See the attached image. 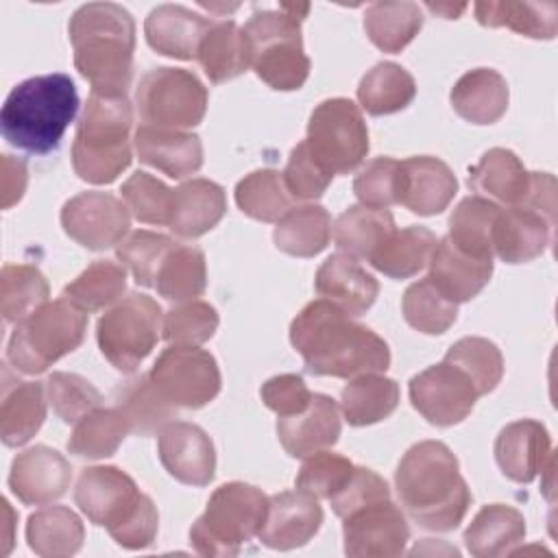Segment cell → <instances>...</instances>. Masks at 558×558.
<instances>
[{"mask_svg":"<svg viewBox=\"0 0 558 558\" xmlns=\"http://www.w3.org/2000/svg\"><path fill=\"white\" fill-rule=\"evenodd\" d=\"M469 187L493 203L521 205L530 190V172L508 148H490L469 170Z\"/></svg>","mask_w":558,"mask_h":558,"instance_id":"f546056e","label":"cell"},{"mask_svg":"<svg viewBox=\"0 0 558 558\" xmlns=\"http://www.w3.org/2000/svg\"><path fill=\"white\" fill-rule=\"evenodd\" d=\"M85 331L87 314L81 307L63 296L46 301L15 325L7 344V360L20 373H44L57 360L76 351Z\"/></svg>","mask_w":558,"mask_h":558,"instance_id":"9c48e42d","label":"cell"},{"mask_svg":"<svg viewBox=\"0 0 558 558\" xmlns=\"http://www.w3.org/2000/svg\"><path fill=\"white\" fill-rule=\"evenodd\" d=\"M353 192L360 205L388 209L390 205H399L401 194V161L392 157H375L371 159L355 177Z\"/></svg>","mask_w":558,"mask_h":558,"instance_id":"6f0895ef","label":"cell"},{"mask_svg":"<svg viewBox=\"0 0 558 558\" xmlns=\"http://www.w3.org/2000/svg\"><path fill=\"white\" fill-rule=\"evenodd\" d=\"M475 20L482 26H506L519 35L532 39H554L558 31V4L556 2H514V0H488L473 4Z\"/></svg>","mask_w":558,"mask_h":558,"instance_id":"e575fe53","label":"cell"},{"mask_svg":"<svg viewBox=\"0 0 558 558\" xmlns=\"http://www.w3.org/2000/svg\"><path fill=\"white\" fill-rule=\"evenodd\" d=\"M113 408L124 416L131 434L153 436L177 418L172 405L153 384L150 375H137L113 390Z\"/></svg>","mask_w":558,"mask_h":558,"instance_id":"1f68e13d","label":"cell"},{"mask_svg":"<svg viewBox=\"0 0 558 558\" xmlns=\"http://www.w3.org/2000/svg\"><path fill=\"white\" fill-rule=\"evenodd\" d=\"M423 28V13L416 2H373L364 13L368 39L384 52H401Z\"/></svg>","mask_w":558,"mask_h":558,"instance_id":"b9f144b4","label":"cell"},{"mask_svg":"<svg viewBox=\"0 0 558 558\" xmlns=\"http://www.w3.org/2000/svg\"><path fill=\"white\" fill-rule=\"evenodd\" d=\"M196 59L211 83H225L240 76L251 68V48L244 28L233 20L214 22L198 46Z\"/></svg>","mask_w":558,"mask_h":558,"instance_id":"d590c367","label":"cell"},{"mask_svg":"<svg viewBox=\"0 0 558 558\" xmlns=\"http://www.w3.org/2000/svg\"><path fill=\"white\" fill-rule=\"evenodd\" d=\"M133 109L126 94L89 92L72 142L74 172L94 185L116 181L133 159Z\"/></svg>","mask_w":558,"mask_h":558,"instance_id":"8992f818","label":"cell"},{"mask_svg":"<svg viewBox=\"0 0 558 558\" xmlns=\"http://www.w3.org/2000/svg\"><path fill=\"white\" fill-rule=\"evenodd\" d=\"M340 408L327 395H312L310 405L292 416L277 418V436L292 458H307L333 447L340 438Z\"/></svg>","mask_w":558,"mask_h":558,"instance_id":"603a6c76","label":"cell"},{"mask_svg":"<svg viewBox=\"0 0 558 558\" xmlns=\"http://www.w3.org/2000/svg\"><path fill=\"white\" fill-rule=\"evenodd\" d=\"M235 205L248 218L279 222L292 209V196L286 190L283 174L275 168L248 172L235 185Z\"/></svg>","mask_w":558,"mask_h":558,"instance_id":"f6af8a7d","label":"cell"},{"mask_svg":"<svg viewBox=\"0 0 558 558\" xmlns=\"http://www.w3.org/2000/svg\"><path fill=\"white\" fill-rule=\"evenodd\" d=\"M381 499H390V488L386 480L366 466H355L349 482L329 501L333 512L344 519L349 512Z\"/></svg>","mask_w":558,"mask_h":558,"instance_id":"91938a15","label":"cell"},{"mask_svg":"<svg viewBox=\"0 0 558 558\" xmlns=\"http://www.w3.org/2000/svg\"><path fill=\"white\" fill-rule=\"evenodd\" d=\"M399 405V384L379 373L353 377L340 392V410L349 425L364 427L388 418Z\"/></svg>","mask_w":558,"mask_h":558,"instance_id":"8d00e7d4","label":"cell"},{"mask_svg":"<svg viewBox=\"0 0 558 558\" xmlns=\"http://www.w3.org/2000/svg\"><path fill=\"white\" fill-rule=\"evenodd\" d=\"M473 381L477 395H488L504 377V357L495 342L480 336H464L453 342L445 355Z\"/></svg>","mask_w":558,"mask_h":558,"instance_id":"f907efd6","label":"cell"},{"mask_svg":"<svg viewBox=\"0 0 558 558\" xmlns=\"http://www.w3.org/2000/svg\"><path fill=\"white\" fill-rule=\"evenodd\" d=\"M323 508L318 499L301 488L268 497V512L257 534L262 545L279 551L307 545L320 530Z\"/></svg>","mask_w":558,"mask_h":558,"instance_id":"d6986e66","label":"cell"},{"mask_svg":"<svg viewBox=\"0 0 558 558\" xmlns=\"http://www.w3.org/2000/svg\"><path fill=\"white\" fill-rule=\"evenodd\" d=\"M355 464L333 451H316L305 458L294 486L314 495L316 499H331L351 477Z\"/></svg>","mask_w":558,"mask_h":558,"instance_id":"9f6ffc18","label":"cell"},{"mask_svg":"<svg viewBox=\"0 0 558 558\" xmlns=\"http://www.w3.org/2000/svg\"><path fill=\"white\" fill-rule=\"evenodd\" d=\"M412 408L432 425L449 427L462 423L475 408L477 390L456 364L442 360L410 379Z\"/></svg>","mask_w":558,"mask_h":558,"instance_id":"5bb4252c","label":"cell"},{"mask_svg":"<svg viewBox=\"0 0 558 558\" xmlns=\"http://www.w3.org/2000/svg\"><path fill=\"white\" fill-rule=\"evenodd\" d=\"M126 434L131 429L116 408H96L74 423L68 451L83 460H102L118 451Z\"/></svg>","mask_w":558,"mask_h":558,"instance_id":"ee69618b","label":"cell"},{"mask_svg":"<svg viewBox=\"0 0 558 558\" xmlns=\"http://www.w3.org/2000/svg\"><path fill=\"white\" fill-rule=\"evenodd\" d=\"M218 312L207 301H185L170 307L163 316V340L179 347H198L218 329Z\"/></svg>","mask_w":558,"mask_h":558,"instance_id":"f5cc1de1","label":"cell"},{"mask_svg":"<svg viewBox=\"0 0 558 558\" xmlns=\"http://www.w3.org/2000/svg\"><path fill=\"white\" fill-rule=\"evenodd\" d=\"M76 111L78 94L68 74L31 76L9 92L0 109L2 137L31 155H48L59 148Z\"/></svg>","mask_w":558,"mask_h":558,"instance_id":"277c9868","label":"cell"},{"mask_svg":"<svg viewBox=\"0 0 558 558\" xmlns=\"http://www.w3.org/2000/svg\"><path fill=\"white\" fill-rule=\"evenodd\" d=\"M259 395L264 405L272 410L277 416H292L303 412L310 405L314 392H310L301 375L283 373L266 379L262 384Z\"/></svg>","mask_w":558,"mask_h":558,"instance_id":"94428289","label":"cell"},{"mask_svg":"<svg viewBox=\"0 0 558 558\" xmlns=\"http://www.w3.org/2000/svg\"><path fill=\"white\" fill-rule=\"evenodd\" d=\"M305 142L329 172H353L368 153V129L360 107L349 98L318 102L310 116Z\"/></svg>","mask_w":558,"mask_h":558,"instance_id":"7c38bea8","label":"cell"},{"mask_svg":"<svg viewBox=\"0 0 558 558\" xmlns=\"http://www.w3.org/2000/svg\"><path fill=\"white\" fill-rule=\"evenodd\" d=\"M499 211V205L484 196H466L462 198L449 216V233L447 240L469 253L473 257L493 259V222Z\"/></svg>","mask_w":558,"mask_h":558,"instance_id":"7bdbcfd3","label":"cell"},{"mask_svg":"<svg viewBox=\"0 0 558 558\" xmlns=\"http://www.w3.org/2000/svg\"><path fill=\"white\" fill-rule=\"evenodd\" d=\"M314 286L323 299L351 316H362L379 294L377 279L355 257L344 253H333L318 266Z\"/></svg>","mask_w":558,"mask_h":558,"instance_id":"484cf974","label":"cell"},{"mask_svg":"<svg viewBox=\"0 0 558 558\" xmlns=\"http://www.w3.org/2000/svg\"><path fill=\"white\" fill-rule=\"evenodd\" d=\"M44 384L48 403L63 423H78L85 414L100 408L102 403L98 388L76 373L57 371L48 375Z\"/></svg>","mask_w":558,"mask_h":558,"instance_id":"db71d44e","label":"cell"},{"mask_svg":"<svg viewBox=\"0 0 558 558\" xmlns=\"http://www.w3.org/2000/svg\"><path fill=\"white\" fill-rule=\"evenodd\" d=\"M161 305L140 292H129L109 307L98 325L96 340L105 360L120 373H135L157 347Z\"/></svg>","mask_w":558,"mask_h":558,"instance_id":"30bf717a","label":"cell"},{"mask_svg":"<svg viewBox=\"0 0 558 558\" xmlns=\"http://www.w3.org/2000/svg\"><path fill=\"white\" fill-rule=\"evenodd\" d=\"M74 68L94 92L126 94L133 78L135 22L116 2L81 4L68 24Z\"/></svg>","mask_w":558,"mask_h":558,"instance_id":"3957f363","label":"cell"},{"mask_svg":"<svg viewBox=\"0 0 558 558\" xmlns=\"http://www.w3.org/2000/svg\"><path fill=\"white\" fill-rule=\"evenodd\" d=\"M495 460L508 480L517 484L534 482L538 473H545L554 466V451L547 427L532 418L508 423L497 434Z\"/></svg>","mask_w":558,"mask_h":558,"instance_id":"ffe728a7","label":"cell"},{"mask_svg":"<svg viewBox=\"0 0 558 558\" xmlns=\"http://www.w3.org/2000/svg\"><path fill=\"white\" fill-rule=\"evenodd\" d=\"M554 225V220L525 205L499 207L490 233L493 253L506 264L532 262L551 244Z\"/></svg>","mask_w":558,"mask_h":558,"instance_id":"44dd1931","label":"cell"},{"mask_svg":"<svg viewBox=\"0 0 558 558\" xmlns=\"http://www.w3.org/2000/svg\"><path fill=\"white\" fill-rule=\"evenodd\" d=\"M207 87L183 68L159 65L148 70L135 89V107L144 124L185 131L207 113Z\"/></svg>","mask_w":558,"mask_h":558,"instance_id":"8fae6325","label":"cell"},{"mask_svg":"<svg viewBox=\"0 0 558 558\" xmlns=\"http://www.w3.org/2000/svg\"><path fill=\"white\" fill-rule=\"evenodd\" d=\"M458 192L453 170L438 157L416 155L401 161L399 205L418 216H436L449 207Z\"/></svg>","mask_w":558,"mask_h":558,"instance_id":"7402d4cb","label":"cell"},{"mask_svg":"<svg viewBox=\"0 0 558 558\" xmlns=\"http://www.w3.org/2000/svg\"><path fill=\"white\" fill-rule=\"evenodd\" d=\"M290 342L301 353L305 371L320 377L353 379L386 373L390 366L386 340L327 299L310 301L294 316Z\"/></svg>","mask_w":558,"mask_h":558,"instance_id":"6da1fadb","label":"cell"},{"mask_svg":"<svg viewBox=\"0 0 558 558\" xmlns=\"http://www.w3.org/2000/svg\"><path fill=\"white\" fill-rule=\"evenodd\" d=\"M26 183H28L26 163L22 159H15L13 155H2V174H0L2 209H9L24 196Z\"/></svg>","mask_w":558,"mask_h":558,"instance_id":"6125c7cd","label":"cell"},{"mask_svg":"<svg viewBox=\"0 0 558 558\" xmlns=\"http://www.w3.org/2000/svg\"><path fill=\"white\" fill-rule=\"evenodd\" d=\"M401 312L410 327L427 336L445 333L458 318V303L447 299L429 277L405 288Z\"/></svg>","mask_w":558,"mask_h":558,"instance_id":"c3c4849f","label":"cell"},{"mask_svg":"<svg viewBox=\"0 0 558 558\" xmlns=\"http://www.w3.org/2000/svg\"><path fill=\"white\" fill-rule=\"evenodd\" d=\"M392 231L395 218L388 209L351 205L333 222V242L344 255L371 259Z\"/></svg>","mask_w":558,"mask_h":558,"instance_id":"74e56055","label":"cell"},{"mask_svg":"<svg viewBox=\"0 0 558 558\" xmlns=\"http://www.w3.org/2000/svg\"><path fill=\"white\" fill-rule=\"evenodd\" d=\"M133 148L142 163L172 179H185L203 166V144L196 133L140 124L133 135Z\"/></svg>","mask_w":558,"mask_h":558,"instance_id":"cb8c5ba5","label":"cell"},{"mask_svg":"<svg viewBox=\"0 0 558 558\" xmlns=\"http://www.w3.org/2000/svg\"><path fill=\"white\" fill-rule=\"evenodd\" d=\"M148 375L172 405L187 410L214 401L222 384L216 357L198 347L172 344L163 349Z\"/></svg>","mask_w":558,"mask_h":558,"instance_id":"4fadbf2b","label":"cell"},{"mask_svg":"<svg viewBox=\"0 0 558 558\" xmlns=\"http://www.w3.org/2000/svg\"><path fill=\"white\" fill-rule=\"evenodd\" d=\"M50 286L31 264H4L0 275V303L7 323H20L48 301Z\"/></svg>","mask_w":558,"mask_h":558,"instance_id":"681fc988","label":"cell"},{"mask_svg":"<svg viewBox=\"0 0 558 558\" xmlns=\"http://www.w3.org/2000/svg\"><path fill=\"white\" fill-rule=\"evenodd\" d=\"M78 510L124 549H144L153 545L159 527V514L148 495L133 477L118 466H87L81 471L74 488Z\"/></svg>","mask_w":558,"mask_h":558,"instance_id":"5b68a950","label":"cell"},{"mask_svg":"<svg viewBox=\"0 0 558 558\" xmlns=\"http://www.w3.org/2000/svg\"><path fill=\"white\" fill-rule=\"evenodd\" d=\"M268 497L251 484L218 486L205 512L190 527V545L201 556H238L253 541L266 519Z\"/></svg>","mask_w":558,"mask_h":558,"instance_id":"ba28073f","label":"cell"},{"mask_svg":"<svg viewBox=\"0 0 558 558\" xmlns=\"http://www.w3.org/2000/svg\"><path fill=\"white\" fill-rule=\"evenodd\" d=\"M416 96L414 76L392 61L373 65L357 85L360 107L371 116H388L405 109Z\"/></svg>","mask_w":558,"mask_h":558,"instance_id":"60d3db41","label":"cell"},{"mask_svg":"<svg viewBox=\"0 0 558 558\" xmlns=\"http://www.w3.org/2000/svg\"><path fill=\"white\" fill-rule=\"evenodd\" d=\"M177 246V242L163 233L137 229L116 246V257L126 266L137 286H155L157 272L166 255Z\"/></svg>","mask_w":558,"mask_h":558,"instance_id":"816d5d0a","label":"cell"},{"mask_svg":"<svg viewBox=\"0 0 558 558\" xmlns=\"http://www.w3.org/2000/svg\"><path fill=\"white\" fill-rule=\"evenodd\" d=\"M436 242V235L427 227L412 225L399 231L395 229L368 262L390 279H408L429 264Z\"/></svg>","mask_w":558,"mask_h":558,"instance_id":"ab89813d","label":"cell"},{"mask_svg":"<svg viewBox=\"0 0 558 558\" xmlns=\"http://www.w3.org/2000/svg\"><path fill=\"white\" fill-rule=\"evenodd\" d=\"M227 214L225 190L209 179L196 177L172 190L168 227L179 238H201Z\"/></svg>","mask_w":558,"mask_h":558,"instance_id":"4316f807","label":"cell"},{"mask_svg":"<svg viewBox=\"0 0 558 558\" xmlns=\"http://www.w3.org/2000/svg\"><path fill=\"white\" fill-rule=\"evenodd\" d=\"M211 24V17H205L187 7L159 4L148 13L144 35L148 46L159 54L190 61L198 54V46Z\"/></svg>","mask_w":558,"mask_h":558,"instance_id":"d4e9b609","label":"cell"},{"mask_svg":"<svg viewBox=\"0 0 558 558\" xmlns=\"http://www.w3.org/2000/svg\"><path fill=\"white\" fill-rule=\"evenodd\" d=\"M449 100L462 120L471 124H493L506 113L510 92L497 70L475 68L456 81Z\"/></svg>","mask_w":558,"mask_h":558,"instance_id":"f1b7e54d","label":"cell"},{"mask_svg":"<svg viewBox=\"0 0 558 558\" xmlns=\"http://www.w3.org/2000/svg\"><path fill=\"white\" fill-rule=\"evenodd\" d=\"M61 227L81 246L105 251L124 240L131 227V211L116 194L89 190L65 201Z\"/></svg>","mask_w":558,"mask_h":558,"instance_id":"9a60e30c","label":"cell"},{"mask_svg":"<svg viewBox=\"0 0 558 558\" xmlns=\"http://www.w3.org/2000/svg\"><path fill=\"white\" fill-rule=\"evenodd\" d=\"M525 538L523 514L506 504H488L471 519L464 530V545L475 558H497L512 554Z\"/></svg>","mask_w":558,"mask_h":558,"instance_id":"4dcf8cb0","label":"cell"},{"mask_svg":"<svg viewBox=\"0 0 558 558\" xmlns=\"http://www.w3.org/2000/svg\"><path fill=\"white\" fill-rule=\"evenodd\" d=\"M427 266V277L453 303H464L477 296L493 275V259L462 253L447 240V235L436 242Z\"/></svg>","mask_w":558,"mask_h":558,"instance_id":"83f0119b","label":"cell"},{"mask_svg":"<svg viewBox=\"0 0 558 558\" xmlns=\"http://www.w3.org/2000/svg\"><path fill=\"white\" fill-rule=\"evenodd\" d=\"M281 174H283L286 190L290 192L292 198H299V201L320 198L333 179V172H329L318 161V157L312 153L305 140L290 150L286 170Z\"/></svg>","mask_w":558,"mask_h":558,"instance_id":"680465c9","label":"cell"},{"mask_svg":"<svg viewBox=\"0 0 558 558\" xmlns=\"http://www.w3.org/2000/svg\"><path fill=\"white\" fill-rule=\"evenodd\" d=\"M70 482L72 466L52 447L35 445L17 453L11 462L9 488L26 506H44L61 499Z\"/></svg>","mask_w":558,"mask_h":558,"instance_id":"ac0fdd59","label":"cell"},{"mask_svg":"<svg viewBox=\"0 0 558 558\" xmlns=\"http://www.w3.org/2000/svg\"><path fill=\"white\" fill-rule=\"evenodd\" d=\"M155 288L159 296L172 303H185L201 296L207 288L205 253L196 246L177 244L163 259Z\"/></svg>","mask_w":558,"mask_h":558,"instance_id":"7dc6e473","label":"cell"},{"mask_svg":"<svg viewBox=\"0 0 558 558\" xmlns=\"http://www.w3.org/2000/svg\"><path fill=\"white\" fill-rule=\"evenodd\" d=\"M46 384L15 381L4 386L0 403V438L7 447L28 442L46 421Z\"/></svg>","mask_w":558,"mask_h":558,"instance_id":"d6a6232c","label":"cell"},{"mask_svg":"<svg viewBox=\"0 0 558 558\" xmlns=\"http://www.w3.org/2000/svg\"><path fill=\"white\" fill-rule=\"evenodd\" d=\"M122 201L131 216L146 225H168L172 190L148 172H133L120 187Z\"/></svg>","mask_w":558,"mask_h":558,"instance_id":"11a10c76","label":"cell"},{"mask_svg":"<svg viewBox=\"0 0 558 558\" xmlns=\"http://www.w3.org/2000/svg\"><path fill=\"white\" fill-rule=\"evenodd\" d=\"M26 541L41 558H68L83 547L85 525L72 508L46 506L28 517Z\"/></svg>","mask_w":558,"mask_h":558,"instance_id":"836d02e7","label":"cell"},{"mask_svg":"<svg viewBox=\"0 0 558 558\" xmlns=\"http://www.w3.org/2000/svg\"><path fill=\"white\" fill-rule=\"evenodd\" d=\"M126 290V270L113 259L92 262L74 281H70L61 296L81 307L85 314L100 312L120 301Z\"/></svg>","mask_w":558,"mask_h":558,"instance_id":"bcb514c9","label":"cell"},{"mask_svg":"<svg viewBox=\"0 0 558 558\" xmlns=\"http://www.w3.org/2000/svg\"><path fill=\"white\" fill-rule=\"evenodd\" d=\"M344 554L351 558H395L405 551L410 527L405 512L381 499L349 512L342 519Z\"/></svg>","mask_w":558,"mask_h":558,"instance_id":"2e32d148","label":"cell"},{"mask_svg":"<svg viewBox=\"0 0 558 558\" xmlns=\"http://www.w3.org/2000/svg\"><path fill=\"white\" fill-rule=\"evenodd\" d=\"M159 460L168 475L187 486H207L216 475V451L207 432L194 423L172 421L159 432Z\"/></svg>","mask_w":558,"mask_h":558,"instance_id":"e0dca14e","label":"cell"},{"mask_svg":"<svg viewBox=\"0 0 558 558\" xmlns=\"http://www.w3.org/2000/svg\"><path fill=\"white\" fill-rule=\"evenodd\" d=\"M331 216L323 205L307 203L292 207L275 227V246L292 257H314L327 248Z\"/></svg>","mask_w":558,"mask_h":558,"instance_id":"f35d334b","label":"cell"},{"mask_svg":"<svg viewBox=\"0 0 558 558\" xmlns=\"http://www.w3.org/2000/svg\"><path fill=\"white\" fill-rule=\"evenodd\" d=\"M395 488L405 517L429 532L456 530L471 506L458 458L440 440H421L403 453Z\"/></svg>","mask_w":558,"mask_h":558,"instance_id":"7a4b0ae2","label":"cell"},{"mask_svg":"<svg viewBox=\"0 0 558 558\" xmlns=\"http://www.w3.org/2000/svg\"><path fill=\"white\" fill-rule=\"evenodd\" d=\"M310 4H279L255 11L244 24L251 48V68L277 92L301 89L310 76V57L303 50L301 22Z\"/></svg>","mask_w":558,"mask_h":558,"instance_id":"52a82bcc","label":"cell"}]
</instances>
